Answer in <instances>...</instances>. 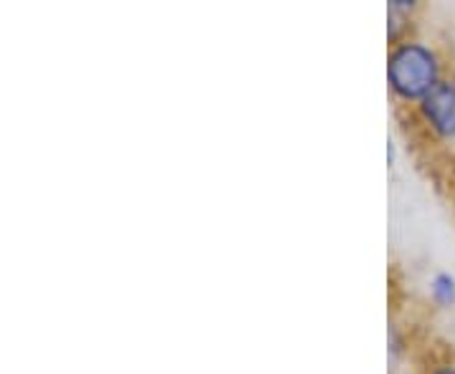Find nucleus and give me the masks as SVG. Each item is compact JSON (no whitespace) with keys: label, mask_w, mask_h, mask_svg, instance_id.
I'll use <instances>...</instances> for the list:
<instances>
[{"label":"nucleus","mask_w":455,"mask_h":374,"mask_svg":"<svg viewBox=\"0 0 455 374\" xmlns=\"http://www.w3.org/2000/svg\"><path fill=\"white\" fill-rule=\"evenodd\" d=\"M387 82L400 101H423L440 84V61L435 51L420 41H400L387 56Z\"/></svg>","instance_id":"obj_1"},{"label":"nucleus","mask_w":455,"mask_h":374,"mask_svg":"<svg viewBox=\"0 0 455 374\" xmlns=\"http://www.w3.org/2000/svg\"><path fill=\"white\" fill-rule=\"evenodd\" d=\"M425 124L443 139L455 137V82H440L427 97L418 104Z\"/></svg>","instance_id":"obj_2"},{"label":"nucleus","mask_w":455,"mask_h":374,"mask_svg":"<svg viewBox=\"0 0 455 374\" xmlns=\"http://www.w3.org/2000/svg\"><path fill=\"white\" fill-rule=\"evenodd\" d=\"M430 293L438 306H453L455 304V278L451 274H435L430 281Z\"/></svg>","instance_id":"obj_3"},{"label":"nucleus","mask_w":455,"mask_h":374,"mask_svg":"<svg viewBox=\"0 0 455 374\" xmlns=\"http://www.w3.org/2000/svg\"><path fill=\"white\" fill-rule=\"evenodd\" d=\"M430 374H455V364H443L438 370H433Z\"/></svg>","instance_id":"obj_4"}]
</instances>
